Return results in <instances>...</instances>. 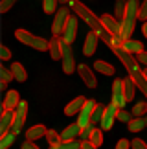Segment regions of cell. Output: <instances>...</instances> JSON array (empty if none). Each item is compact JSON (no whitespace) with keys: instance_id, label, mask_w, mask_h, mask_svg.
<instances>
[{"instance_id":"37","label":"cell","mask_w":147,"mask_h":149,"mask_svg":"<svg viewBox=\"0 0 147 149\" xmlns=\"http://www.w3.org/2000/svg\"><path fill=\"white\" fill-rule=\"evenodd\" d=\"M131 116H132V112H127V111H123V109H120V111H118V120H120V122H131Z\"/></svg>"},{"instance_id":"29","label":"cell","mask_w":147,"mask_h":149,"mask_svg":"<svg viewBox=\"0 0 147 149\" xmlns=\"http://www.w3.org/2000/svg\"><path fill=\"white\" fill-rule=\"evenodd\" d=\"M103 129H94L92 134H90V142H92L94 147H99L101 144H103V133H101Z\"/></svg>"},{"instance_id":"48","label":"cell","mask_w":147,"mask_h":149,"mask_svg":"<svg viewBox=\"0 0 147 149\" xmlns=\"http://www.w3.org/2000/svg\"><path fill=\"white\" fill-rule=\"evenodd\" d=\"M145 76H147V68H145Z\"/></svg>"},{"instance_id":"27","label":"cell","mask_w":147,"mask_h":149,"mask_svg":"<svg viewBox=\"0 0 147 149\" xmlns=\"http://www.w3.org/2000/svg\"><path fill=\"white\" fill-rule=\"evenodd\" d=\"M15 136H17V134L13 133V131H11V133L8 131L6 134L0 136V149H8V147H9V146L15 142Z\"/></svg>"},{"instance_id":"36","label":"cell","mask_w":147,"mask_h":149,"mask_svg":"<svg viewBox=\"0 0 147 149\" xmlns=\"http://www.w3.org/2000/svg\"><path fill=\"white\" fill-rule=\"evenodd\" d=\"M15 2H17V0H2V2H0V13H6V11H9L11 8H13Z\"/></svg>"},{"instance_id":"16","label":"cell","mask_w":147,"mask_h":149,"mask_svg":"<svg viewBox=\"0 0 147 149\" xmlns=\"http://www.w3.org/2000/svg\"><path fill=\"white\" fill-rule=\"evenodd\" d=\"M13 120H15V111H6V109H4L2 118H0V136L6 134L8 131H11Z\"/></svg>"},{"instance_id":"1","label":"cell","mask_w":147,"mask_h":149,"mask_svg":"<svg viewBox=\"0 0 147 149\" xmlns=\"http://www.w3.org/2000/svg\"><path fill=\"white\" fill-rule=\"evenodd\" d=\"M70 6H72V9H74V13H76L77 17H81V19L88 24V28L92 31H96L99 35V39H103V42L109 46L110 50L116 46V35H112V33L105 28V24L101 22L98 17H96L92 11H90L85 4L81 2H77V0H70Z\"/></svg>"},{"instance_id":"7","label":"cell","mask_w":147,"mask_h":149,"mask_svg":"<svg viewBox=\"0 0 147 149\" xmlns=\"http://www.w3.org/2000/svg\"><path fill=\"white\" fill-rule=\"evenodd\" d=\"M26 112H28V103L26 101H22L17 105L15 109V120H13V125H11V131H13L15 134H19L22 127H24V122H26Z\"/></svg>"},{"instance_id":"15","label":"cell","mask_w":147,"mask_h":149,"mask_svg":"<svg viewBox=\"0 0 147 149\" xmlns=\"http://www.w3.org/2000/svg\"><path fill=\"white\" fill-rule=\"evenodd\" d=\"M101 22L105 24V28L112 35H120V31H121V20L120 19H114V17H110V15H103Z\"/></svg>"},{"instance_id":"31","label":"cell","mask_w":147,"mask_h":149,"mask_svg":"<svg viewBox=\"0 0 147 149\" xmlns=\"http://www.w3.org/2000/svg\"><path fill=\"white\" fill-rule=\"evenodd\" d=\"M42 8H44V13H55L57 0H42Z\"/></svg>"},{"instance_id":"9","label":"cell","mask_w":147,"mask_h":149,"mask_svg":"<svg viewBox=\"0 0 147 149\" xmlns=\"http://www.w3.org/2000/svg\"><path fill=\"white\" fill-rule=\"evenodd\" d=\"M118 111H120V107L114 105V103H110L109 107H105V114L103 118H101V129L103 131H109L112 129V125H114V120L118 118Z\"/></svg>"},{"instance_id":"3","label":"cell","mask_w":147,"mask_h":149,"mask_svg":"<svg viewBox=\"0 0 147 149\" xmlns=\"http://www.w3.org/2000/svg\"><path fill=\"white\" fill-rule=\"evenodd\" d=\"M138 13H140V2L138 0H127V8H125V13H123V19H121V31H120V37L123 41L132 35Z\"/></svg>"},{"instance_id":"45","label":"cell","mask_w":147,"mask_h":149,"mask_svg":"<svg viewBox=\"0 0 147 149\" xmlns=\"http://www.w3.org/2000/svg\"><path fill=\"white\" fill-rule=\"evenodd\" d=\"M142 33H144V37L147 39V20L144 22V26H142Z\"/></svg>"},{"instance_id":"24","label":"cell","mask_w":147,"mask_h":149,"mask_svg":"<svg viewBox=\"0 0 147 149\" xmlns=\"http://www.w3.org/2000/svg\"><path fill=\"white\" fill-rule=\"evenodd\" d=\"M11 70H13V76L17 81H20V83H24L26 79H28V72H26V68L20 65V63H13L11 65Z\"/></svg>"},{"instance_id":"23","label":"cell","mask_w":147,"mask_h":149,"mask_svg":"<svg viewBox=\"0 0 147 149\" xmlns=\"http://www.w3.org/2000/svg\"><path fill=\"white\" fill-rule=\"evenodd\" d=\"M94 68L98 70L99 74H103V76H114V66L110 65V63H107V61H96L94 63Z\"/></svg>"},{"instance_id":"20","label":"cell","mask_w":147,"mask_h":149,"mask_svg":"<svg viewBox=\"0 0 147 149\" xmlns=\"http://www.w3.org/2000/svg\"><path fill=\"white\" fill-rule=\"evenodd\" d=\"M121 48L127 50L129 54L136 55V54H140V52H144V44L140 42V41H131V39H125V41L121 42Z\"/></svg>"},{"instance_id":"42","label":"cell","mask_w":147,"mask_h":149,"mask_svg":"<svg viewBox=\"0 0 147 149\" xmlns=\"http://www.w3.org/2000/svg\"><path fill=\"white\" fill-rule=\"evenodd\" d=\"M116 147H118V149H127V147H131V142L125 140V138H121V140H118Z\"/></svg>"},{"instance_id":"19","label":"cell","mask_w":147,"mask_h":149,"mask_svg":"<svg viewBox=\"0 0 147 149\" xmlns=\"http://www.w3.org/2000/svg\"><path fill=\"white\" fill-rule=\"evenodd\" d=\"M46 127H44V125H33V127H30L26 131V138L28 140H39V138H42V136H46Z\"/></svg>"},{"instance_id":"46","label":"cell","mask_w":147,"mask_h":149,"mask_svg":"<svg viewBox=\"0 0 147 149\" xmlns=\"http://www.w3.org/2000/svg\"><path fill=\"white\" fill-rule=\"evenodd\" d=\"M59 2H68V0H59Z\"/></svg>"},{"instance_id":"14","label":"cell","mask_w":147,"mask_h":149,"mask_svg":"<svg viewBox=\"0 0 147 149\" xmlns=\"http://www.w3.org/2000/svg\"><path fill=\"white\" fill-rule=\"evenodd\" d=\"M50 55H52V59L53 61H59L61 57H63V37H59V35H53V39L50 41Z\"/></svg>"},{"instance_id":"39","label":"cell","mask_w":147,"mask_h":149,"mask_svg":"<svg viewBox=\"0 0 147 149\" xmlns=\"http://www.w3.org/2000/svg\"><path fill=\"white\" fill-rule=\"evenodd\" d=\"M138 19L147 20V0H144V2L140 4V13H138Z\"/></svg>"},{"instance_id":"12","label":"cell","mask_w":147,"mask_h":149,"mask_svg":"<svg viewBox=\"0 0 147 149\" xmlns=\"http://www.w3.org/2000/svg\"><path fill=\"white\" fill-rule=\"evenodd\" d=\"M77 72H79V76H81V79L85 81V85H87L88 88H96V87H98V79H96L94 72L90 70L87 65H79Z\"/></svg>"},{"instance_id":"47","label":"cell","mask_w":147,"mask_h":149,"mask_svg":"<svg viewBox=\"0 0 147 149\" xmlns=\"http://www.w3.org/2000/svg\"><path fill=\"white\" fill-rule=\"evenodd\" d=\"M145 123H147V114H145Z\"/></svg>"},{"instance_id":"4","label":"cell","mask_w":147,"mask_h":149,"mask_svg":"<svg viewBox=\"0 0 147 149\" xmlns=\"http://www.w3.org/2000/svg\"><path fill=\"white\" fill-rule=\"evenodd\" d=\"M15 37L19 39L22 44H26V46H30V48H33V50L44 52V50L50 48V41H46V39H42V37L33 35V33L26 31V30H17V31H15Z\"/></svg>"},{"instance_id":"18","label":"cell","mask_w":147,"mask_h":149,"mask_svg":"<svg viewBox=\"0 0 147 149\" xmlns=\"http://www.w3.org/2000/svg\"><path fill=\"white\" fill-rule=\"evenodd\" d=\"M19 103H20V96H19L17 90H9V92L6 94V100H4V109L6 111H15Z\"/></svg>"},{"instance_id":"2","label":"cell","mask_w":147,"mask_h":149,"mask_svg":"<svg viewBox=\"0 0 147 149\" xmlns=\"http://www.w3.org/2000/svg\"><path fill=\"white\" fill-rule=\"evenodd\" d=\"M112 52L121 59L123 66L127 68V72L131 74V77L134 79V83H136V87L144 92V96L147 98V76L145 72H142V68H140V63L136 57H132V54H129L127 50H123L121 46H114Z\"/></svg>"},{"instance_id":"6","label":"cell","mask_w":147,"mask_h":149,"mask_svg":"<svg viewBox=\"0 0 147 149\" xmlns=\"http://www.w3.org/2000/svg\"><path fill=\"white\" fill-rule=\"evenodd\" d=\"M61 63H63L64 74H74V70H76V57H74L70 42H64V41H63V57H61Z\"/></svg>"},{"instance_id":"25","label":"cell","mask_w":147,"mask_h":149,"mask_svg":"<svg viewBox=\"0 0 147 149\" xmlns=\"http://www.w3.org/2000/svg\"><path fill=\"white\" fill-rule=\"evenodd\" d=\"M145 118H142V116H134L131 122H129V131L131 133H140V131H144V127H145Z\"/></svg>"},{"instance_id":"35","label":"cell","mask_w":147,"mask_h":149,"mask_svg":"<svg viewBox=\"0 0 147 149\" xmlns=\"http://www.w3.org/2000/svg\"><path fill=\"white\" fill-rule=\"evenodd\" d=\"M92 131H94V123L90 122L88 125H85V127H81V140H87V138H90V134H92Z\"/></svg>"},{"instance_id":"32","label":"cell","mask_w":147,"mask_h":149,"mask_svg":"<svg viewBox=\"0 0 147 149\" xmlns=\"http://www.w3.org/2000/svg\"><path fill=\"white\" fill-rule=\"evenodd\" d=\"M0 79H2V81H11V79H15V76H13V70H8V68L6 66H0Z\"/></svg>"},{"instance_id":"13","label":"cell","mask_w":147,"mask_h":149,"mask_svg":"<svg viewBox=\"0 0 147 149\" xmlns=\"http://www.w3.org/2000/svg\"><path fill=\"white\" fill-rule=\"evenodd\" d=\"M98 41H99V35L96 31L90 30L87 39H85V44H83V54L87 55V57H90L96 52V48H98Z\"/></svg>"},{"instance_id":"11","label":"cell","mask_w":147,"mask_h":149,"mask_svg":"<svg viewBox=\"0 0 147 149\" xmlns=\"http://www.w3.org/2000/svg\"><path fill=\"white\" fill-rule=\"evenodd\" d=\"M76 35H77V19L70 15V19H68V22H66V26H64L63 33H61V37H63L64 42H70L72 44L74 39H76Z\"/></svg>"},{"instance_id":"21","label":"cell","mask_w":147,"mask_h":149,"mask_svg":"<svg viewBox=\"0 0 147 149\" xmlns=\"http://www.w3.org/2000/svg\"><path fill=\"white\" fill-rule=\"evenodd\" d=\"M46 140H48V146L52 147V149H61L63 138H61V134L57 133V131L48 129V131H46Z\"/></svg>"},{"instance_id":"8","label":"cell","mask_w":147,"mask_h":149,"mask_svg":"<svg viewBox=\"0 0 147 149\" xmlns=\"http://www.w3.org/2000/svg\"><path fill=\"white\" fill-rule=\"evenodd\" d=\"M127 96H125V87H123V81L121 79H114V83H112V103L118 105L120 109L125 107L127 103Z\"/></svg>"},{"instance_id":"17","label":"cell","mask_w":147,"mask_h":149,"mask_svg":"<svg viewBox=\"0 0 147 149\" xmlns=\"http://www.w3.org/2000/svg\"><path fill=\"white\" fill-rule=\"evenodd\" d=\"M85 101H87V98H83V96H77L76 100H72L68 105H66L64 114H66V116H74V114H79V111H81L83 105H85Z\"/></svg>"},{"instance_id":"43","label":"cell","mask_w":147,"mask_h":149,"mask_svg":"<svg viewBox=\"0 0 147 149\" xmlns=\"http://www.w3.org/2000/svg\"><path fill=\"white\" fill-rule=\"evenodd\" d=\"M20 147H22V149H37L39 146H35V142H33V140H28V138H26V142H24Z\"/></svg>"},{"instance_id":"33","label":"cell","mask_w":147,"mask_h":149,"mask_svg":"<svg viewBox=\"0 0 147 149\" xmlns=\"http://www.w3.org/2000/svg\"><path fill=\"white\" fill-rule=\"evenodd\" d=\"M79 147H81V142H77L76 138L63 140V144H61V149H79Z\"/></svg>"},{"instance_id":"30","label":"cell","mask_w":147,"mask_h":149,"mask_svg":"<svg viewBox=\"0 0 147 149\" xmlns=\"http://www.w3.org/2000/svg\"><path fill=\"white\" fill-rule=\"evenodd\" d=\"M147 114V101H138L132 107V116H145Z\"/></svg>"},{"instance_id":"10","label":"cell","mask_w":147,"mask_h":149,"mask_svg":"<svg viewBox=\"0 0 147 149\" xmlns=\"http://www.w3.org/2000/svg\"><path fill=\"white\" fill-rule=\"evenodd\" d=\"M96 107V101L94 100H87L85 101L83 109L79 111V116H77V123L81 125V127H85V125L90 123V118H92V111Z\"/></svg>"},{"instance_id":"22","label":"cell","mask_w":147,"mask_h":149,"mask_svg":"<svg viewBox=\"0 0 147 149\" xmlns=\"http://www.w3.org/2000/svg\"><path fill=\"white\" fill-rule=\"evenodd\" d=\"M79 134H81V125L76 122V123L68 125V127L61 133V138L63 140H72V138H76V136H79Z\"/></svg>"},{"instance_id":"44","label":"cell","mask_w":147,"mask_h":149,"mask_svg":"<svg viewBox=\"0 0 147 149\" xmlns=\"http://www.w3.org/2000/svg\"><path fill=\"white\" fill-rule=\"evenodd\" d=\"M81 149H96V147L92 146L90 138H87V140H81Z\"/></svg>"},{"instance_id":"28","label":"cell","mask_w":147,"mask_h":149,"mask_svg":"<svg viewBox=\"0 0 147 149\" xmlns=\"http://www.w3.org/2000/svg\"><path fill=\"white\" fill-rule=\"evenodd\" d=\"M103 114H105V107H103V105H99V103H96V107H94V111H92V118H90V122H92V123L101 122Z\"/></svg>"},{"instance_id":"5","label":"cell","mask_w":147,"mask_h":149,"mask_svg":"<svg viewBox=\"0 0 147 149\" xmlns=\"http://www.w3.org/2000/svg\"><path fill=\"white\" fill-rule=\"evenodd\" d=\"M68 19H70V9L68 8H59L55 11V19H53V24H52V33L53 35H61V33H63Z\"/></svg>"},{"instance_id":"40","label":"cell","mask_w":147,"mask_h":149,"mask_svg":"<svg viewBox=\"0 0 147 149\" xmlns=\"http://www.w3.org/2000/svg\"><path fill=\"white\" fill-rule=\"evenodd\" d=\"M0 59H2V61H9V59H11V52L6 48L4 44L0 46Z\"/></svg>"},{"instance_id":"34","label":"cell","mask_w":147,"mask_h":149,"mask_svg":"<svg viewBox=\"0 0 147 149\" xmlns=\"http://www.w3.org/2000/svg\"><path fill=\"white\" fill-rule=\"evenodd\" d=\"M125 8H127V0H118L116 2V15H118V19H123V13H125Z\"/></svg>"},{"instance_id":"41","label":"cell","mask_w":147,"mask_h":149,"mask_svg":"<svg viewBox=\"0 0 147 149\" xmlns=\"http://www.w3.org/2000/svg\"><path fill=\"white\" fill-rule=\"evenodd\" d=\"M136 59H138L140 65H144V66L147 68V52H145V50L140 52V54H136Z\"/></svg>"},{"instance_id":"26","label":"cell","mask_w":147,"mask_h":149,"mask_svg":"<svg viewBox=\"0 0 147 149\" xmlns=\"http://www.w3.org/2000/svg\"><path fill=\"white\" fill-rule=\"evenodd\" d=\"M123 87H125V96H127V100L131 101V100L134 98V87H136L134 79H132V77H127V79H123Z\"/></svg>"},{"instance_id":"38","label":"cell","mask_w":147,"mask_h":149,"mask_svg":"<svg viewBox=\"0 0 147 149\" xmlns=\"http://www.w3.org/2000/svg\"><path fill=\"white\" fill-rule=\"evenodd\" d=\"M131 147H132V149H147V144H145L142 138H134V140L131 142Z\"/></svg>"}]
</instances>
